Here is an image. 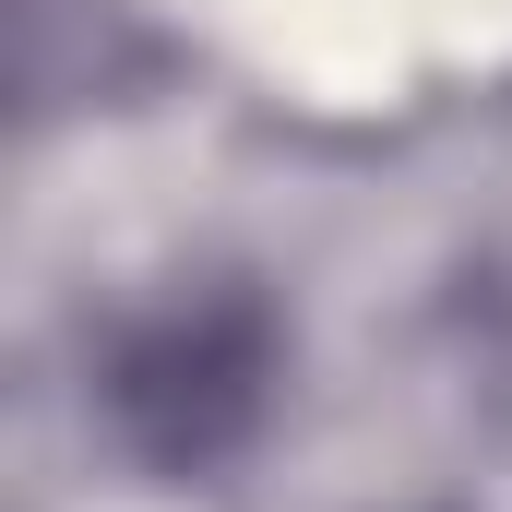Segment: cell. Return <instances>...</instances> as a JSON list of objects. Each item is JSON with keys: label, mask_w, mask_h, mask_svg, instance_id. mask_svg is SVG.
I'll return each mask as SVG.
<instances>
[{"label": "cell", "mask_w": 512, "mask_h": 512, "mask_svg": "<svg viewBox=\"0 0 512 512\" xmlns=\"http://www.w3.org/2000/svg\"><path fill=\"white\" fill-rule=\"evenodd\" d=\"M262 382H274V322L251 298H167L108 358V417L143 465H215L262 417Z\"/></svg>", "instance_id": "6da1fadb"}]
</instances>
